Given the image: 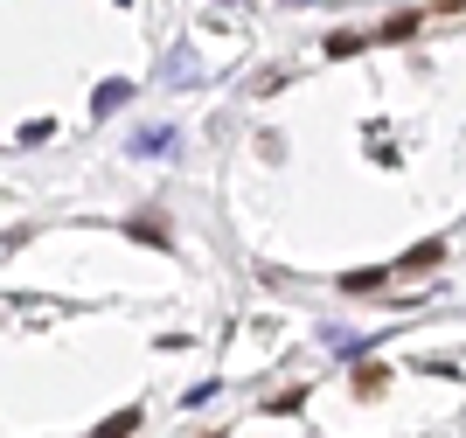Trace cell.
Instances as JSON below:
<instances>
[{"mask_svg": "<svg viewBox=\"0 0 466 438\" xmlns=\"http://www.w3.org/2000/svg\"><path fill=\"white\" fill-rule=\"evenodd\" d=\"M355 390H362V397H376V390H383V369H376V362L355 369Z\"/></svg>", "mask_w": 466, "mask_h": 438, "instance_id": "obj_3", "label": "cell"}, {"mask_svg": "<svg viewBox=\"0 0 466 438\" xmlns=\"http://www.w3.org/2000/svg\"><path fill=\"white\" fill-rule=\"evenodd\" d=\"M341 286H349V292H376V286H383V271H349Z\"/></svg>", "mask_w": 466, "mask_h": 438, "instance_id": "obj_2", "label": "cell"}, {"mask_svg": "<svg viewBox=\"0 0 466 438\" xmlns=\"http://www.w3.org/2000/svg\"><path fill=\"white\" fill-rule=\"evenodd\" d=\"M133 237H147V244H167V223H160V216H139Z\"/></svg>", "mask_w": 466, "mask_h": 438, "instance_id": "obj_1", "label": "cell"}]
</instances>
